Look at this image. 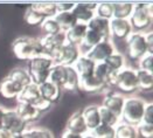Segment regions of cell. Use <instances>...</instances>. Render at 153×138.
<instances>
[{
    "label": "cell",
    "mask_w": 153,
    "mask_h": 138,
    "mask_svg": "<svg viewBox=\"0 0 153 138\" xmlns=\"http://www.w3.org/2000/svg\"><path fill=\"white\" fill-rule=\"evenodd\" d=\"M14 55L22 61H29L36 56L42 55L41 40L33 37H20L16 38L12 43Z\"/></svg>",
    "instance_id": "6da1fadb"
},
{
    "label": "cell",
    "mask_w": 153,
    "mask_h": 138,
    "mask_svg": "<svg viewBox=\"0 0 153 138\" xmlns=\"http://www.w3.org/2000/svg\"><path fill=\"white\" fill-rule=\"evenodd\" d=\"M146 103L147 102H145L140 97H136V96L125 97L123 111L120 115V122L130 124L132 126L139 125L143 122V116H144Z\"/></svg>",
    "instance_id": "7a4b0ae2"
},
{
    "label": "cell",
    "mask_w": 153,
    "mask_h": 138,
    "mask_svg": "<svg viewBox=\"0 0 153 138\" xmlns=\"http://www.w3.org/2000/svg\"><path fill=\"white\" fill-rule=\"evenodd\" d=\"M53 66V60L46 55H40L29 60L27 64V72L30 76L32 83L41 86L42 83L47 82L49 80V72Z\"/></svg>",
    "instance_id": "3957f363"
},
{
    "label": "cell",
    "mask_w": 153,
    "mask_h": 138,
    "mask_svg": "<svg viewBox=\"0 0 153 138\" xmlns=\"http://www.w3.org/2000/svg\"><path fill=\"white\" fill-rule=\"evenodd\" d=\"M130 24L133 32H143L150 28L153 21V5L152 4H134L133 12L130 16Z\"/></svg>",
    "instance_id": "277c9868"
},
{
    "label": "cell",
    "mask_w": 153,
    "mask_h": 138,
    "mask_svg": "<svg viewBox=\"0 0 153 138\" xmlns=\"http://www.w3.org/2000/svg\"><path fill=\"white\" fill-rule=\"evenodd\" d=\"M125 53L131 61H139L143 56L149 54L145 33L143 32H132L126 40Z\"/></svg>",
    "instance_id": "5b68a950"
},
{
    "label": "cell",
    "mask_w": 153,
    "mask_h": 138,
    "mask_svg": "<svg viewBox=\"0 0 153 138\" xmlns=\"http://www.w3.org/2000/svg\"><path fill=\"white\" fill-rule=\"evenodd\" d=\"M123 94H133L138 90L137 73L136 69L131 67H124L122 70L116 73L114 84Z\"/></svg>",
    "instance_id": "8992f818"
},
{
    "label": "cell",
    "mask_w": 153,
    "mask_h": 138,
    "mask_svg": "<svg viewBox=\"0 0 153 138\" xmlns=\"http://www.w3.org/2000/svg\"><path fill=\"white\" fill-rule=\"evenodd\" d=\"M81 55V50L78 47L70 45V43H64L63 46H61L60 48L54 51V54L51 56L54 64H60L64 67H70L74 66L77 59Z\"/></svg>",
    "instance_id": "52a82bcc"
},
{
    "label": "cell",
    "mask_w": 153,
    "mask_h": 138,
    "mask_svg": "<svg viewBox=\"0 0 153 138\" xmlns=\"http://www.w3.org/2000/svg\"><path fill=\"white\" fill-rule=\"evenodd\" d=\"M2 129L8 131L13 136H18V135H24V132L28 129V124L24 119L20 118V116L14 109H6Z\"/></svg>",
    "instance_id": "ba28073f"
},
{
    "label": "cell",
    "mask_w": 153,
    "mask_h": 138,
    "mask_svg": "<svg viewBox=\"0 0 153 138\" xmlns=\"http://www.w3.org/2000/svg\"><path fill=\"white\" fill-rule=\"evenodd\" d=\"M115 51H116V47L114 46L112 41L110 39H103L100 43H97L94 48H91L85 55L89 56L92 61L98 63V62H104Z\"/></svg>",
    "instance_id": "9c48e42d"
},
{
    "label": "cell",
    "mask_w": 153,
    "mask_h": 138,
    "mask_svg": "<svg viewBox=\"0 0 153 138\" xmlns=\"http://www.w3.org/2000/svg\"><path fill=\"white\" fill-rule=\"evenodd\" d=\"M133 32V28L130 24V20L125 19H111L110 20V38L118 40H126Z\"/></svg>",
    "instance_id": "30bf717a"
},
{
    "label": "cell",
    "mask_w": 153,
    "mask_h": 138,
    "mask_svg": "<svg viewBox=\"0 0 153 138\" xmlns=\"http://www.w3.org/2000/svg\"><path fill=\"white\" fill-rule=\"evenodd\" d=\"M40 40L42 45V55L51 57L55 50L65 43V35L63 32H61L55 35H46L45 38Z\"/></svg>",
    "instance_id": "8fae6325"
},
{
    "label": "cell",
    "mask_w": 153,
    "mask_h": 138,
    "mask_svg": "<svg viewBox=\"0 0 153 138\" xmlns=\"http://www.w3.org/2000/svg\"><path fill=\"white\" fill-rule=\"evenodd\" d=\"M124 102H125V96L123 94L110 92V94H106L104 96L101 107L112 111L120 118V115H122V111H123V107H124Z\"/></svg>",
    "instance_id": "7c38bea8"
},
{
    "label": "cell",
    "mask_w": 153,
    "mask_h": 138,
    "mask_svg": "<svg viewBox=\"0 0 153 138\" xmlns=\"http://www.w3.org/2000/svg\"><path fill=\"white\" fill-rule=\"evenodd\" d=\"M96 7H97V4H83V2L75 4L71 13L76 18L77 22L88 25V22L96 15L95 14Z\"/></svg>",
    "instance_id": "4fadbf2b"
},
{
    "label": "cell",
    "mask_w": 153,
    "mask_h": 138,
    "mask_svg": "<svg viewBox=\"0 0 153 138\" xmlns=\"http://www.w3.org/2000/svg\"><path fill=\"white\" fill-rule=\"evenodd\" d=\"M65 131L73 132V134H77L81 136H84L85 134L89 132L88 128L85 125L83 115H82V110H78L76 113H74L68 119L67 125H65Z\"/></svg>",
    "instance_id": "5bb4252c"
},
{
    "label": "cell",
    "mask_w": 153,
    "mask_h": 138,
    "mask_svg": "<svg viewBox=\"0 0 153 138\" xmlns=\"http://www.w3.org/2000/svg\"><path fill=\"white\" fill-rule=\"evenodd\" d=\"M22 88V86H20L12 78L6 76L0 82V95L6 100H16Z\"/></svg>",
    "instance_id": "9a60e30c"
},
{
    "label": "cell",
    "mask_w": 153,
    "mask_h": 138,
    "mask_svg": "<svg viewBox=\"0 0 153 138\" xmlns=\"http://www.w3.org/2000/svg\"><path fill=\"white\" fill-rule=\"evenodd\" d=\"M16 113L20 116L21 119H24L27 124L38 121L41 117V113L38 109L30 104V103H24V102H18L15 109H14Z\"/></svg>",
    "instance_id": "2e32d148"
},
{
    "label": "cell",
    "mask_w": 153,
    "mask_h": 138,
    "mask_svg": "<svg viewBox=\"0 0 153 138\" xmlns=\"http://www.w3.org/2000/svg\"><path fill=\"white\" fill-rule=\"evenodd\" d=\"M73 67L75 68L79 78H84V77H89V76L94 75L95 68H96V62L92 61L85 54H81Z\"/></svg>",
    "instance_id": "e0dca14e"
},
{
    "label": "cell",
    "mask_w": 153,
    "mask_h": 138,
    "mask_svg": "<svg viewBox=\"0 0 153 138\" xmlns=\"http://www.w3.org/2000/svg\"><path fill=\"white\" fill-rule=\"evenodd\" d=\"M88 32V26L85 24H81L77 22L76 25L74 26L73 28H70L69 31H67L64 33L65 35V42L74 45L76 47H79L83 39L85 37V33Z\"/></svg>",
    "instance_id": "ac0fdd59"
},
{
    "label": "cell",
    "mask_w": 153,
    "mask_h": 138,
    "mask_svg": "<svg viewBox=\"0 0 153 138\" xmlns=\"http://www.w3.org/2000/svg\"><path fill=\"white\" fill-rule=\"evenodd\" d=\"M82 115L85 122V125L88 130L91 131L95 128L101 124V118H100V105H88L82 110Z\"/></svg>",
    "instance_id": "d6986e66"
},
{
    "label": "cell",
    "mask_w": 153,
    "mask_h": 138,
    "mask_svg": "<svg viewBox=\"0 0 153 138\" xmlns=\"http://www.w3.org/2000/svg\"><path fill=\"white\" fill-rule=\"evenodd\" d=\"M87 26H88V29L94 31L103 39H110V20L95 15Z\"/></svg>",
    "instance_id": "ffe728a7"
},
{
    "label": "cell",
    "mask_w": 153,
    "mask_h": 138,
    "mask_svg": "<svg viewBox=\"0 0 153 138\" xmlns=\"http://www.w3.org/2000/svg\"><path fill=\"white\" fill-rule=\"evenodd\" d=\"M40 89V94L43 98H46L47 101H49L51 104L59 102V100L61 98V92L62 89L59 86L51 83V81H47L45 83H42L41 86H39Z\"/></svg>",
    "instance_id": "44dd1931"
},
{
    "label": "cell",
    "mask_w": 153,
    "mask_h": 138,
    "mask_svg": "<svg viewBox=\"0 0 153 138\" xmlns=\"http://www.w3.org/2000/svg\"><path fill=\"white\" fill-rule=\"evenodd\" d=\"M106 88V86L103 83L102 81H100L95 75L89 76V77H84V78H79V87L78 89L88 92V94H97L101 92Z\"/></svg>",
    "instance_id": "7402d4cb"
},
{
    "label": "cell",
    "mask_w": 153,
    "mask_h": 138,
    "mask_svg": "<svg viewBox=\"0 0 153 138\" xmlns=\"http://www.w3.org/2000/svg\"><path fill=\"white\" fill-rule=\"evenodd\" d=\"M94 75L96 76L100 81H102L103 83L109 87L114 84V80H115L116 73L112 72L105 62H98L96 63V68H95V73Z\"/></svg>",
    "instance_id": "603a6c76"
},
{
    "label": "cell",
    "mask_w": 153,
    "mask_h": 138,
    "mask_svg": "<svg viewBox=\"0 0 153 138\" xmlns=\"http://www.w3.org/2000/svg\"><path fill=\"white\" fill-rule=\"evenodd\" d=\"M79 87V76L73 66L65 67V77L61 88L68 91H76Z\"/></svg>",
    "instance_id": "cb8c5ba5"
},
{
    "label": "cell",
    "mask_w": 153,
    "mask_h": 138,
    "mask_svg": "<svg viewBox=\"0 0 153 138\" xmlns=\"http://www.w3.org/2000/svg\"><path fill=\"white\" fill-rule=\"evenodd\" d=\"M40 96H41V94H40L39 86L34 84V83H30V84H28V86H26V87L22 88L20 95L18 96L16 100H18V102H24V103L33 104Z\"/></svg>",
    "instance_id": "d4e9b609"
},
{
    "label": "cell",
    "mask_w": 153,
    "mask_h": 138,
    "mask_svg": "<svg viewBox=\"0 0 153 138\" xmlns=\"http://www.w3.org/2000/svg\"><path fill=\"white\" fill-rule=\"evenodd\" d=\"M54 20L57 22V25L60 26L61 31L65 33L67 31H69L70 28H73L77 24L76 18L74 16V14L71 12H60L54 16Z\"/></svg>",
    "instance_id": "484cf974"
},
{
    "label": "cell",
    "mask_w": 153,
    "mask_h": 138,
    "mask_svg": "<svg viewBox=\"0 0 153 138\" xmlns=\"http://www.w3.org/2000/svg\"><path fill=\"white\" fill-rule=\"evenodd\" d=\"M137 73V83H138V90L149 92L153 89V73H149L145 70L136 69Z\"/></svg>",
    "instance_id": "4316f807"
},
{
    "label": "cell",
    "mask_w": 153,
    "mask_h": 138,
    "mask_svg": "<svg viewBox=\"0 0 153 138\" xmlns=\"http://www.w3.org/2000/svg\"><path fill=\"white\" fill-rule=\"evenodd\" d=\"M112 5H114V19L128 20L134 8V4H130V2H112Z\"/></svg>",
    "instance_id": "83f0119b"
},
{
    "label": "cell",
    "mask_w": 153,
    "mask_h": 138,
    "mask_svg": "<svg viewBox=\"0 0 153 138\" xmlns=\"http://www.w3.org/2000/svg\"><path fill=\"white\" fill-rule=\"evenodd\" d=\"M32 8L35 10L36 12L42 15L45 19H53L56 14H57V10H56V4L54 2H41V4H33Z\"/></svg>",
    "instance_id": "f1b7e54d"
},
{
    "label": "cell",
    "mask_w": 153,
    "mask_h": 138,
    "mask_svg": "<svg viewBox=\"0 0 153 138\" xmlns=\"http://www.w3.org/2000/svg\"><path fill=\"white\" fill-rule=\"evenodd\" d=\"M115 138H138L136 126L119 122L115 128Z\"/></svg>",
    "instance_id": "f546056e"
},
{
    "label": "cell",
    "mask_w": 153,
    "mask_h": 138,
    "mask_svg": "<svg viewBox=\"0 0 153 138\" xmlns=\"http://www.w3.org/2000/svg\"><path fill=\"white\" fill-rule=\"evenodd\" d=\"M104 62L106 63V66H108L112 72H115V73H118V72L122 70L124 67H126V66H125V57H124V55H123L122 53L117 51V50H116L115 53H112Z\"/></svg>",
    "instance_id": "4dcf8cb0"
},
{
    "label": "cell",
    "mask_w": 153,
    "mask_h": 138,
    "mask_svg": "<svg viewBox=\"0 0 153 138\" xmlns=\"http://www.w3.org/2000/svg\"><path fill=\"white\" fill-rule=\"evenodd\" d=\"M7 77L12 78L13 81H15L16 83H19L22 87H26L32 83L30 76L28 74L27 69H24V68H14L8 73Z\"/></svg>",
    "instance_id": "1f68e13d"
},
{
    "label": "cell",
    "mask_w": 153,
    "mask_h": 138,
    "mask_svg": "<svg viewBox=\"0 0 153 138\" xmlns=\"http://www.w3.org/2000/svg\"><path fill=\"white\" fill-rule=\"evenodd\" d=\"M102 40H103V38L101 35H98V34L95 33L94 31L88 29V32L85 33V37H84L82 43H81V46H79L78 48H79V50L82 49V48H84V53H83V54H87L91 48H94V47H95L97 43H100Z\"/></svg>",
    "instance_id": "d6a6232c"
},
{
    "label": "cell",
    "mask_w": 153,
    "mask_h": 138,
    "mask_svg": "<svg viewBox=\"0 0 153 138\" xmlns=\"http://www.w3.org/2000/svg\"><path fill=\"white\" fill-rule=\"evenodd\" d=\"M64 77H65V67L60 66V64H54L51 67V72H49V80L48 81H51V83H54L61 88L63 84Z\"/></svg>",
    "instance_id": "836d02e7"
},
{
    "label": "cell",
    "mask_w": 153,
    "mask_h": 138,
    "mask_svg": "<svg viewBox=\"0 0 153 138\" xmlns=\"http://www.w3.org/2000/svg\"><path fill=\"white\" fill-rule=\"evenodd\" d=\"M100 118H101V124L111 126V128H116V125L120 122V118L116 113L101 105H100Z\"/></svg>",
    "instance_id": "e575fe53"
},
{
    "label": "cell",
    "mask_w": 153,
    "mask_h": 138,
    "mask_svg": "<svg viewBox=\"0 0 153 138\" xmlns=\"http://www.w3.org/2000/svg\"><path fill=\"white\" fill-rule=\"evenodd\" d=\"M24 19H25L26 24L32 26V27H39V26L42 25V22L45 21V18L42 15H40L35 10H33L32 6H29L26 10Z\"/></svg>",
    "instance_id": "d590c367"
},
{
    "label": "cell",
    "mask_w": 153,
    "mask_h": 138,
    "mask_svg": "<svg viewBox=\"0 0 153 138\" xmlns=\"http://www.w3.org/2000/svg\"><path fill=\"white\" fill-rule=\"evenodd\" d=\"M95 14H96V16L111 20L114 18V5H112V2H101V4H97Z\"/></svg>",
    "instance_id": "8d00e7d4"
},
{
    "label": "cell",
    "mask_w": 153,
    "mask_h": 138,
    "mask_svg": "<svg viewBox=\"0 0 153 138\" xmlns=\"http://www.w3.org/2000/svg\"><path fill=\"white\" fill-rule=\"evenodd\" d=\"M24 138H54V136L48 129L30 128L24 132Z\"/></svg>",
    "instance_id": "74e56055"
},
{
    "label": "cell",
    "mask_w": 153,
    "mask_h": 138,
    "mask_svg": "<svg viewBox=\"0 0 153 138\" xmlns=\"http://www.w3.org/2000/svg\"><path fill=\"white\" fill-rule=\"evenodd\" d=\"M90 134L96 138H115V128L100 124L94 130L89 131Z\"/></svg>",
    "instance_id": "f35d334b"
},
{
    "label": "cell",
    "mask_w": 153,
    "mask_h": 138,
    "mask_svg": "<svg viewBox=\"0 0 153 138\" xmlns=\"http://www.w3.org/2000/svg\"><path fill=\"white\" fill-rule=\"evenodd\" d=\"M41 28L43 29L46 35H55V34H59L62 32L60 26L54 20V18L53 19H45V21L41 25Z\"/></svg>",
    "instance_id": "ab89813d"
},
{
    "label": "cell",
    "mask_w": 153,
    "mask_h": 138,
    "mask_svg": "<svg viewBox=\"0 0 153 138\" xmlns=\"http://www.w3.org/2000/svg\"><path fill=\"white\" fill-rule=\"evenodd\" d=\"M137 134L141 138H152L153 137V125L152 124H146L141 122L139 125L136 126Z\"/></svg>",
    "instance_id": "60d3db41"
},
{
    "label": "cell",
    "mask_w": 153,
    "mask_h": 138,
    "mask_svg": "<svg viewBox=\"0 0 153 138\" xmlns=\"http://www.w3.org/2000/svg\"><path fill=\"white\" fill-rule=\"evenodd\" d=\"M152 59H153L152 54H146L145 56H143L140 60L138 61V63H139V68L138 69L149 72V73H153Z\"/></svg>",
    "instance_id": "b9f144b4"
},
{
    "label": "cell",
    "mask_w": 153,
    "mask_h": 138,
    "mask_svg": "<svg viewBox=\"0 0 153 138\" xmlns=\"http://www.w3.org/2000/svg\"><path fill=\"white\" fill-rule=\"evenodd\" d=\"M33 105L38 109L40 113H45V111H47V110H49L51 107V103L49 101H47L46 98H43L42 96H40L38 100L35 101L34 103H33Z\"/></svg>",
    "instance_id": "7bdbcfd3"
},
{
    "label": "cell",
    "mask_w": 153,
    "mask_h": 138,
    "mask_svg": "<svg viewBox=\"0 0 153 138\" xmlns=\"http://www.w3.org/2000/svg\"><path fill=\"white\" fill-rule=\"evenodd\" d=\"M143 123L146 124H152L153 125V104L152 103H146L144 116H143Z\"/></svg>",
    "instance_id": "ee69618b"
},
{
    "label": "cell",
    "mask_w": 153,
    "mask_h": 138,
    "mask_svg": "<svg viewBox=\"0 0 153 138\" xmlns=\"http://www.w3.org/2000/svg\"><path fill=\"white\" fill-rule=\"evenodd\" d=\"M75 4H69V2H60V4H56V10L57 13L60 12H71L73 8H74Z\"/></svg>",
    "instance_id": "f6af8a7d"
},
{
    "label": "cell",
    "mask_w": 153,
    "mask_h": 138,
    "mask_svg": "<svg viewBox=\"0 0 153 138\" xmlns=\"http://www.w3.org/2000/svg\"><path fill=\"white\" fill-rule=\"evenodd\" d=\"M145 40H146V46H147V51L149 54L153 55V33L147 32L145 33Z\"/></svg>",
    "instance_id": "bcb514c9"
},
{
    "label": "cell",
    "mask_w": 153,
    "mask_h": 138,
    "mask_svg": "<svg viewBox=\"0 0 153 138\" xmlns=\"http://www.w3.org/2000/svg\"><path fill=\"white\" fill-rule=\"evenodd\" d=\"M61 138H83V136L77 135V134H73V132H69V131H64Z\"/></svg>",
    "instance_id": "7dc6e473"
},
{
    "label": "cell",
    "mask_w": 153,
    "mask_h": 138,
    "mask_svg": "<svg viewBox=\"0 0 153 138\" xmlns=\"http://www.w3.org/2000/svg\"><path fill=\"white\" fill-rule=\"evenodd\" d=\"M0 138H13V135L4 129H0Z\"/></svg>",
    "instance_id": "c3c4849f"
},
{
    "label": "cell",
    "mask_w": 153,
    "mask_h": 138,
    "mask_svg": "<svg viewBox=\"0 0 153 138\" xmlns=\"http://www.w3.org/2000/svg\"><path fill=\"white\" fill-rule=\"evenodd\" d=\"M5 113H6V109L0 107V129H2V123H4V117H5Z\"/></svg>",
    "instance_id": "681fc988"
},
{
    "label": "cell",
    "mask_w": 153,
    "mask_h": 138,
    "mask_svg": "<svg viewBox=\"0 0 153 138\" xmlns=\"http://www.w3.org/2000/svg\"><path fill=\"white\" fill-rule=\"evenodd\" d=\"M83 138H96V137H94V136H92L90 132H88V134H85V135L83 136Z\"/></svg>",
    "instance_id": "f907efd6"
},
{
    "label": "cell",
    "mask_w": 153,
    "mask_h": 138,
    "mask_svg": "<svg viewBox=\"0 0 153 138\" xmlns=\"http://www.w3.org/2000/svg\"><path fill=\"white\" fill-rule=\"evenodd\" d=\"M13 138H24V135H18V136H13Z\"/></svg>",
    "instance_id": "816d5d0a"
}]
</instances>
